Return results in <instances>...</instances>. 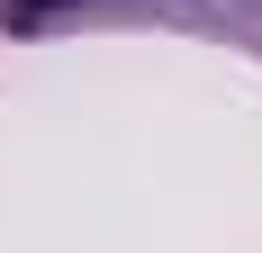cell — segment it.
I'll return each instance as SVG.
<instances>
[{
    "label": "cell",
    "instance_id": "6da1fadb",
    "mask_svg": "<svg viewBox=\"0 0 262 253\" xmlns=\"http://www.w3.org/2000/svg\"><path fill=\"white\" fill-rule=\"evenodd\" d=\"M0 46H9V36H0Z\"/></svg>",
    "mask_w": 262,
    "mask_h": 253
}]
</instances>
